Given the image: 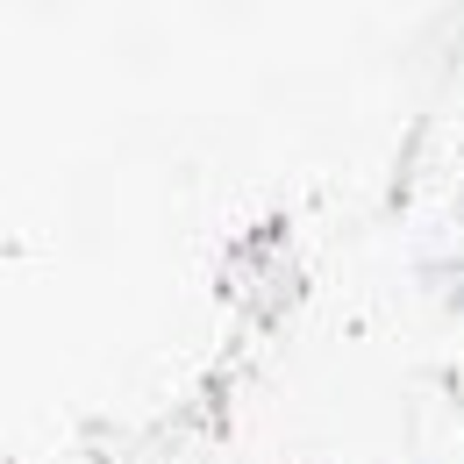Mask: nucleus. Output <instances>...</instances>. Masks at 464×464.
<instances>
[]
</instances>
